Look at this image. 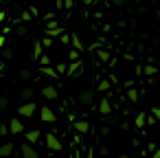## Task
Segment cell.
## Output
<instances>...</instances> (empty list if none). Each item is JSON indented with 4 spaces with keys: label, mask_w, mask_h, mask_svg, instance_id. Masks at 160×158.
Here are the masks:
<instances>
[{
    "label": "cell",
    "mask_w": 160,
    "mask_h": 158,
    "mask_svg": "<svg viewBox=\"0 0 160 158\" xmlns=\"http://www.w3.org/2000/svg\"><path fill=\"white\" fill-rule=\"evenodd\" d=\"M40 119H42L44 123H55V121H57V114H55L48 105H42V108H40Z\"/></svg>",
    "instance_id": "1"
},
{
    "label": "cell",
    "mask_w": 160,
    "mask_h": 158,
    "mask_svg": "<svg viewBox=\"0 0 160 158\" xmlns=\"http://www.w3.org/2000/svg\"><path fill=\"white\" fill-rule=\"evenodd\" d=\"M18 114H20V116H24V119H31V116L35 114V103H33V101L22 103V105L18 108Z\"/></svg>",
    "instance_id": "2"
},
{
    "label": "cell",
    "mask_w": 160,
    "mask_h": 158,
    "mask_svg": "<svg viewBox=\"0 0 160 158\" xmlns=\"http://www.w3.org/2000/svg\"><path fill=\"white\" fill-rule=\"evenodd\" d=\"M79 103L86 105V108H90V105L94 103V92H92V90H81V92H79Z\"/></svg>",
    "instance_id": "3"
},
{
    "label": "cell",
    "mask_w": 160,
    "mask_h": 158,
    "mask_svg": "<svg viewBox=\"0 0 160 158\" xmlns=\"http://www.w3.org/2000/svg\"><path fill=\"white\" fill-rule=\"evenodd\" d=\"M46 147L53 149V151H59V149H62V140H59L55 134H46Z\"/></svg>",
    "instance_id": "4"
},
{
    "label": "cell",
    "mask_w": 160,
    "mask_h": 158,
    "mask_svg": "<svg viewBox=\"0 0 160 158\" xmlns=\"http://www.w3.org/2000/svg\"><path fill=\"white\" fill-rule=\"evenodd\" d=\"M9 132H11V134H22V132H24V121L11 119V121H9Z\"/></svg>",
    "instance_id": "5"
},
{
    "label": "cell",
    "mask_w": 160,
    "mask_h": 158,
    "mask_svg": "<svg viewBox=\"0 0 160 158\" xmlns=\"http://www.w3.org/2000/svg\"><path fill=\"white\" fill-rule=\"evenodd\" d=\"M20 151H22V156H24V158H40L38 149H35L33 145H29V143H24V145L20 147Z\"/></svg>",
    "instance_id": "6"
},
{
    "label": "cell",
    "mask_w": 160,
    "mask_h": 158,
    "mask_svg": "<svg viewBox=\"0 0 160 158\" xmlns=\"http://www.w3.org/2000/svg\"><path fill=\"white\" fill-rule=\"evenodd\" d=\"M42 94H44L48 101H55V99L59 97V92H57V88H55V86H44V88H42Z\"/></svg>",
    "instance_id": "7"
},
{
    "label": "cell",
    "mask_w": 160,
    "mask_h": 158,
    "mask_svg": "<svg viewBox=\"0 0 160 158\" xmlns=\"http://www.w3.org/2000/svg\"><path fill=\"white\" fill-rule=\"evenodd\" d=\"M81 68H83V62H81V59H79V62H72V64L68 66V73H66V75H68V77H77V75L81 73Z\"/></svg>",
    "instance_id": "8"
},
{
    "label": "cell",
    "mask_w": 160,
    "mask_h": 158,
    "mask_svg": "<svg viewBox=\"0 0 160 158\" xmlns=\"http://www.w3.org/2000/svg\"><path fill=\"white\" fill-rule=\"evenodd\" d=\"M13 149H16V145H13V143H5V145H0V158H9V156L13 154Z\"/></svg>",
    "instance_id": "9"
},
{
    "label": "cell",
    "mask_w": 160,
    "mask_h": 158,
    "mask_svg": "<svg viewBox=\"0 0 160 158\" xmlns=\"http://www.w3.org/2000/svg\"><path fill=\"white\" fill-rule=\"evenodd\" d=\"M24 136H27V143H29V145H35L42 134H40V130H31V132H27Z\"/></svg>",
    "instance_id": "10"
},
{
    "label": "cell",
    "mask_w": 160,
    "mask_h": 158,
    "mask_svg": "<svg viewBox=\"0 0 160 158\" xmlns=\"http://www.w3.org/2000/svg\"><path fill=\"white\" fill-rule=\"evenodd\" d=\"M20 97H22V99L29 103V101H33V97H35V90L27 86V88H22V90H20Z\"/></svg>",
    "instance_id": "11"
},
{
    "label": "cell",
    "mask_w": 160,
    "mask_h": 158,
    "mask_svg": "<svg viewBox=\"0 0 160 158\" xmlns=\"http://www.w3.org/2000/svg\"><path fill=\"white\" fill-rule=\"evenodd\" d=\"M99 112H101L103 116H108V114L112 112V103H110L108 99H103V101H99Z\"/></svg>",
    "instance_id": "12"
},
{
    "label": "cell",
    "mask_w": 160,
    "mask_h": 158,
    "mask_svg": "<svg viewBox=\"0 0 160 158\" xmlns=\"http://www.w3.org/2000/svg\"><path fill=\"white\" fill-rule=\"evenodd\" d=\"M75 130H77L79 134H88V132H90V123H88V121H75Z\"/></svg>",
    "instance_id": "13"
},
{
    "label": "cell",
    "mask_w": 160,
    "mask_h": 158,
    "mask_svg": "<svg viewBox=\"0 0 160 158\" xmlns=\"http://www.w3.org/2000/svg\"><path fill=\"white\" fill-rule=\"evenodd\" d=\"M42 55H44V46H42V42H35V46H33V59L40 62Z\"/></svg>",
    "instance_id": "14"
},
{
    "label": "cell",
    "mask_w": 160,
    "mask_h": 158,
    "mask_svg": "<svg viewBox=\"0 0 160 158\" xmlns=\"http://www.w3.org/2000/svg\"><path fill=\"white\" fill-rule=\"evenodd\" d=\"M145 123H147V114H145V112H138L136 119H134V125H136V127H145Z\"/></svg>",
    "instance_id": "15"
},
{
    "label": "cell",
    "mask_w": 160,
    "mask_h": 158,
    "mask_svg": "<svg viewBox=\"0 0 160 158\" xmlns=\"http://www.w3.org/2000/svg\"><path fill=\"white\" fill-rule=\"evenodd\" d=\"M156 73H158V68H156L153 64H147V66L142 68V75H147V77H153Z\"/></svg>",
    "instance_id": "16"
},
{
    "label": "cell",
    "mask_w": 160,
    "mask_h": 158,
    "mask_svg": "<svg viewBox=\"0 0 160 158\" xmlns=\"http://www.w3.org/2000/svg\"><path fill=\"white\" fill-rule=\"evenodd\" d=\"M27 33H29V27H27V24H18V27H16V35L22 38V35H27Z\"/></svg>",
    "instance_id": "17"
},
{
    "label": "cell",
    "mask_w": 160,
    "mask_h": 158,
    "mask_svg": "<svg viewBox=\"0 0 160 158\" xmlns=\"http://www.w3.org/2000/svg\"><path fill=\"white\" fill-rule=\"evenodd\" d=\"M0 55H2L5 62H9V59L13 57V51H11V48H2V51H0Z\"/></svg>",
    "instance_id": "18"
},
{
    "label": "cell",
    "mask_w": 160,
    "mask_h": 158,
    "mask_svg": "<svg viewBox=\"0 0 160 158\" xmlns=\"http://www.w3.org/2000/svg\"><path fill=\"white\" fill-rule=\"evenodd\" d=\"M40 66H42V68H46V66H51V55H46V53H44V55L40 57Z\"/></svg>",
    "instance_id": "19"
},
{
    "label": "cell",
    "mask_w": 160,
    "mask_h": 158,
    "mask_svg": "<svg viewBox=\"0 0 160 158\" xmlns=\"http://www.w3.org/2000/svg\"><path fill=\"white\" fill-rule=\"evenodd\" d=\"M97 55H99V59H101V62H108V59H110V53H108V51H103V48H101V51H97Z\"/></svg>",
    "instance_id": "20"
},
{
    "label": "cell",
    "mask_w": 160,
    "mask_h": 158,
    "mask_svg": "<svg viewBox=\"0 0 160 158\" xmlns=\"http://www.w3.org/2000/svg\"><path fill=\"white\" fill-rule=\"evenodd\" d=\"M42 73H44V75H48V77H57V70H55V68H51V66L42 68Z\"/></svg>",
    "instance_id": "21"
},
{
    "label": "cell",
    "mask_w": 160,
    "mask_h": 158,
    "mask_svg": "<svg viewBox=\"0 0 160 158\" xmlns=\"http://www.w3.org/2000/svg\"><path fill=\"white\" fill-rule=\"evenodd\" d=\"M127 99H129V101H138V92H136L134 88H129V90H127Z\"/></svg>",
    "instance_id": "22"
},
{
    "label": "cell",
    "mask_w": 160,
    "mask_h": 158,
    "mask_svg": "<svg viewBox=\"0 0 160 158\" xmlns=\"http://www.w3.org/2000/svg\"><path fill=\"white\" fill-rule=\"evenodd\" d=\"M72 46H75V51H83V46H81V42H79L77 35H72Z\"/></svg>",
    "instance_id": "23"
},
{
    "label": "cell",
    "mask_w": 160,
    "mask_h": 158,
    "mask_svg": "<svg viewBox=\"0 0 160 158\" xmlns=\"http://www.w3.org/2000/svg\"><path fill=\"white\" fill-rule=\"evenodd\" d=\"M9 134V123H0V136H7Z\"/></svg>",
    "instance_id": "24"
},
{
    "label": "cell",
    "mask_w": 160,
    "mask_h": 158,
    "mask_svg": "<svg viewBox=\"0 0 160 158\" xmlns=\"http://www.w3.org/2000/svg\"><path fill=\"white\" fill-rule=\"evenodd\" d=\"M62 29H53V31H48V38H62Z\"/></svg>",
    "instance_id": "25"
},
{
    "label": "cell",
    "mask_w": 160,
    "mask_h": 158,
    "mask_svg": "<svg viewBox=\"0 0 160 158\" xmlns=\"http://www.w3.org/2000/svg\"><path fill=\"white\" fill-rule=\"evenodd\" d=\"M68 57H70L72 62H79V51H75V48H72V51H68Z\"/></svg>",
    "instance_id": "26"
},
{
    "label": "cell",
    "mask_w": 160,
    "mask_h": 158,
    "mask_svg": "<svg viewBox=\"0 0 160 158\" xmlns=\"http://www.w3.org/2000/svg\"><path fill=\"white\" fill-rule=\"evenodd\" d=\"M31 75H33V73H31L29 68H22V70H20V77H22V79H31Z\"/></svg>",
    "instance_id": "27"
},
{
    "label": "cell",
    "mask_w": 160,
    "mask_h": 158,
    "mask_svg": "<svg viewBox=\"0 0 160 158\" xmlns=\"http://www.w3.org/2000/svg\"><path fill=\"white\" fill-rule=\"evenodd\" d=\"M9 108V99L7 97H0V110H7Z\"/></svg>",
    "instance_id": "28"
},
{
    "label": "cell",
    "mask_w": 160,
    "mask_h": 158,
    "mask_svg": "<svg viewBox=\"0 0 160 158\" xmlns=\"http://www.w3.org/2000/svg\"><path fill=\"white\" fill-rule=\"evenodd\" d=\"M51 44H53V38H48V35H46V38L42 40V46H44V48H51Z\"/></svg>",
    "instance_id": "29"
},
{
    "label": "cell",
    "mask_w": 160,
    "mask_h": 158,
    "mask_svg": "<svg viewBox=\"0 0 160 158\" xmlns=\"http://www.w3.org/2000/svg\"><path fill=\"white\" fill-rule=\"evenodd\" d=\"M151 114H153V119H158V121H160V108H158V105H153V108H151Z\"/></svg>",
    "instance_id": "30"
},
{
    "label": "cell",
    "mask_w": 160,
    "mask_h": 158,
    "mask_svg": "<svg viewBox=\"0 0 160 158\" xmlns=\"http://www.w3.org/2000/svg\"><path fill=\"white\" fill-rule=\"evenodd\" d=\"M55 70H57V75H59V73H68V66H66V64H59Z\"/></svg>",
    "instance_id": "31"
},
{
    "label": "cell",
    "mask_w": 160,
    "mask_h": 158,
    "mask_svg": "<svg viewBox=\"0 0 160 158\" xmlns=\"http://www.w3.org/2000/svg\"><path fill=\"white\" fill-rule=\"evenodd\" d=\"M99 88H101V90H108V88H110V81H105V79H103V81L99 84Z\"/></svg>",
    "instance_id": "32"
},
{
    "label": "cell",
    "mask_w": 160,
    "mask_h": 158,
    "mask_svg": "<svg viewBox=\"0 0 160 158\" xmlns=\"http://www.w3.org/2000/svg\"><path fill=\"white\" fill-rule=\"evenodd\" d=\"M72 5H75V3H72V0H64V7H66V9H68V11H70V9H72Z\"/></svg>",
    "instance_id": "33"
},
{
    "label": "cell",
    "mask_w": 160,
    "mask_h": 158,
    "mask_svg": "<svg viewBox=\"0 0 160 158\" xmlns=\"http://www.w3.org/2000/svg\"><path fill=\"white\" fill-rule=\"evenodd\" d=\"M123 3H125V0H112V5H116V7H118V5H123Z\"/></svg>",
    "instance_id": "34"
},
{
    "label": "cell",
    "mask_w": 160,
    "mask_h": 158,
    "mask_svg": "<svg viewBox=\"0 0 160 158\" xmlns=\"http://www.w3.org/2000/svg\"><path fill=\"white\" fill-rule=\"evenodd\" d=\"M5 18H7V13H5V11H0V22H5Z\"/></svg>",
    "instance_id": "35"
},
{
    "label": "cell",
    "mask_w": 160,
    "mask_h": 158,
    "mask_svg": "<svg viewBox=\"0 0 160 158\" xmlns=\"http://www.w3.org/2000/svg\"><path fill=\"white\" fill-rule=\"evenodd\" d=\"M153 158H160V147H158V149L153 151Z\"/></svg>",
    "instance_id": "36"
},
{
    "label": "cell",
    "mask_w": 160,
    "mask_h": 158,
    "mask_svg": "<svg viewBox=\"0 0 160 158\" xmlns=\"http://www.w3.org/2000/svg\"><path fill=\"white\" fill-rule=\"evenodd\" d=\"M5 46V35H0V48Z\"/></svg>",
    "instance_id": "37"
},
{
    "label": "cell",
    "mask_w": 160,
    "mask_h": 158,
    "mask_svg": "<svg viewBox=\"0 0 160 158\" xmlns=\"http://www.w3.org/2000/svg\"><path fill=\"white\" fill-rule=\"evenodd\" d=\"M158 70H160V62H158Z\"/></svg>",
    "instance_id": "38"
},
{
    "label": "cell",
    "mask_w": 160,
    "mask_h": 158,
    "mask_svg": "<svg viewBox=\"0 0 160 158\" xmlns=\"http://www.w3.org/2000/svg\"><path fill=\"white\" fill-rule=\"evenodd\" d=\"M72 3H79V0H72Z\"/></svg>",
    "instance_id": "39"
},
{
    "label": "cell",
    "mask_w": 160,
    "mask_h": 158,
    "mask_svg": "<svg viewBox=\"0 0 160 158\" xmlns=\"http://www.w3.org/2000/svg\"><path fill=\"white\" fill-rule=\"evenodd\" d=\"M57 158H59V156H57Z\"/></svg>",
    "instance_id": "40"
}]
</instances>
